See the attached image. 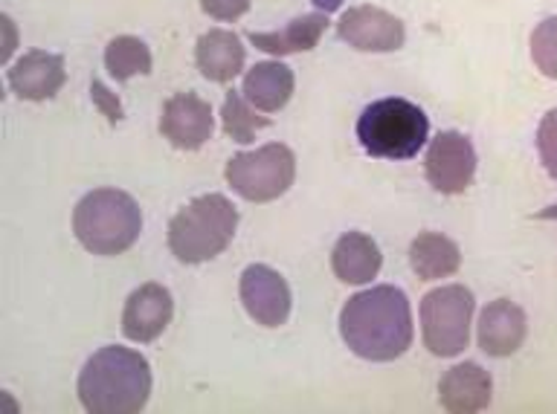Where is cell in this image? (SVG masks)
<instances>
[{
	"instance_id": "1",
	"label": "cell",
	"mask_w": 557,
	"mask_h": 414,
	"mask_svg": "<svg viewBox=\"0 0 557 414\" xmlns=\"http://www.w3.org/2000/svg\"><path fill=\"white\" fill-rule=\"evenodd\" d=\"M339 337L351 354L369 363L404 356L416 337L407 293L400 287L377 285L351 296L339 311Z\"/></svg>"
},
{
	"instance_id": "2",
	"label": "cell",
	"mask_w": 557,
	"mask_h": 414,
	"mask_svg": "<svg viewBox=\"0 0 557 414\" xmlns=\"http://www.w3.org/2000/svg\"><path fill=\"white\" fill-rule=\"evenodd\" d=\"M76 391L90 414H137L151 394V365L139 351L108 346L87 360Z\"/></svg>"
},
{
	"instance_id": "3",
	"label": "cell",
	"mask_w": 557,
	"mask_h": 414,
	"mask_svg": "<svg viewBox=\"0 0 557 414\" xmlns=\"http://www.w3.org/2000/svg\"><path fill=\"white\" fill-rule=\"evenodd\" d=\"M238 209L226 195H200L169 224V250L181 264H203L218 259L233 243Z\"/></svg>"
},
{
	"instance_id": "4",
	"label": "cell",
	"mask_w": 557,
	"mask_h": 414,
	"mask_svg": "<svg viewBox=\"0 0 557 414\" xmlns=\"http://www.w3.org/2000/svg\"><path fill=\"white\" fill-rule=\"evenodd\" d=\"M73 233L94 255H122L143 233V212L128 191L94 189L76 203Z\"/></svg>"
},
{
	"instance_id": "5",
	"label": "cell",
	"mask_w": 557,
	"mask_h": 414,
	"mask_svg": "<svg viewBox=\"0 0 557 414\" xmlns=\"http://www.w3.org/2000/svg\"><path fill=\"white\" fill-rule=\"evenodd\" d=\"M357 139L366 154L377 160H412L430 139V120L416 102L389 96L360 113Z\"/></svg>"
},
{
	"instance_id": "6",
	"label": "cell",
	"mask_w": 557,
	"mask_h": 414,
	"mask_svg": "<svg viewBox=\"0 0 557 414\" xmlns=\"http://www.w3.org/2000/svg\"><path fill=\"white\" fill-rule=\"evenodd\" d=\"M476 299L465 285H444L421 299V337L433 356H459L470 342Z\"/></svg>"
},
{
	"instance_id": "7",
	"label": "cell",
	"mask_w": 557,
	"mask_h": 414,
	"mask_svg": "<svg viewBox=\"0 0 557 414\" xmlns=\"http://www.w3.org/2000/svg\"><path fill=\"white\" fill-rule=\"evenodd\" d=\"M224 177L238 198L250 203H270L294 186L296 156L282 142H268L256 151L230 156Z\"/></svg>"
},
{
	"instance_id": "8",
	"label": "cell",
	"mask_w": 557,
	"mask_h": 414,
	"mask_svg": "<svg viewBox=\"0 0 557 414\" xmlns=\"http://www.w3.org/2000/svg\"><path fill=\"white\" fill-rule=\"evenodd\" d=\"M426 180L442 195H465L476 174V151L459 130H442L430 139L424 156Z\"/></svg>"
},
{
	"instance_id": "9",
	"label": "cell",
	"mask_w": 557,
	"mask_h": 414,
	"mask_svg": "<svg viewBox=\"0 0 557 414\" xmlns=\"http://www.w3.org/2000/svg\"><path fill=\"white\" fill-rule=\"evenodd\" d=\"M339 41L360 52H395L407 41L404 21L381 7H351L337 21Z\"/></svg>"
},
{
	"instance_id": "10",
	"label": "cell",
	"mask_w": 557,
	"mask_h": 414,
	"mask_svg": "<svg viewBox=\"0 0 557 414\" xmlns=\"http://www.w3.org/2000/svg\"><path fill=\"white\" fill-rule=\"evenodd\" d=\"M238 293H242L244 311L250 313V319L261 328H278L290 316V304H294L290 287L268 264H250L244 269Z\"/></svg>"
},
{
	"instance_id": "11",
	"label": "cell",
	"mask_w": 557,
	"mask_h": 414,
	"mask_svg": "<svg viewBox=\"0 0 557 414\" xmlns=\"http://www.w3.org/2000/svg\"><path fill=\"white\" fill-rule=\"evenodd\" d=\"M212 130H215V116H212V104L207 99H200L191 90L165 99L163 116H160V134L174 148L198 151L212 139Z\"/></svg>"
},
{
	"instance_id": "12",
	"label": "cell",
	"mask_w": 557,
	"mask_h": 414,
	"mask_svg": "<svg viewBox=\"0 0 557 414\" xmlns=\"http://www.w3.org/2000/svg\"><path fill=\"white\" fill-rule=\"evenodd\" d=\"M174 316V299L163 285H148L137 287L125 302L122 311V334L131 342H154Z\"/></svg>"
},
{
	"instance_id": "13",
	"label": "cell",
	"mask_w": 557,
	"mask_h": 414,
	"mask_svg": "<svg viewBox=\"0 0 557 414\" xmlns=\"http://www.w3.org/2000/svg\"><path fill=\"white\" fill-rule=\"evenodd\" d=\"M525 334H529L525 311L511 299H496L479 313L476 342L482 354L496 356V360L517 354L525 342Z\"/></svg>"
},
{
	"instance_id": "14",
	"label": "cell",
	"mask_w": 557,
	"mask_h": 414,
	"mask_svg": "<svg viewBox=\"0 0 557 414\" xmlns=\"http://www.w3.org/2000/svg\"><path fill=\"white\" fill-rule=\"evenodd\" d=\"M67 81L64 59L55 52L29 50L9 67V87L26 102H47Z\"/></svg>"
},
{
	"instance_id": "15",
	"label": "cell",
	"mask_w": 557,
	"mask_h": 414,
	"mask_svg": "<svg viewBox=\"0 0 557 414\" xmlns=\"http://www.w3.org/2000/svg\"><path fill=\"white\" fill-rule=\"evenodd\" d=\"M494 380L479 363H459L447 368L438 382V403L453 414H473L487 409Z\"/></svg>"
},
{
	"instance_id": "16",
	"label": "cell",
	"mask_w": 557,
	"mask_h": 414,
	"mask_svg": "<svg viewBox=\"0 0 557 414\" xmlns=\"http://www.w3.org/2000/svg\"><path fill=\"white\" fill-rule=\"evenodd\" d=\"M195 61H198L200 76L215 81V85H226V81H233L244 70L247 47L230 29H209V33H203L198 38Z\"/></svg>"
},
{
	"instance_id": "17",
	"label": "cell",
	"mask_w": 557,
	"mask_h": 414,
	"mask_svg": "<svg viewBox=\"0 0 557 414\" xmlns=\"http://www.w3.org/2000/svg\"><path fill=\"white\" fill-rule=\"evenodd\" d=\"M325 29H329V15L325 12H308V15L287 21L282 29H273V33H247V41L256 50L282 59V55L313 50L322 35H325Z\"/></svg>"
},
{
	"instance_id": "18",
	"label": "cell",
	"mask_w": 557,
	"mask_h": 414,
	"mask_svg": "<svg viewBox=\"0 0 557 414\" xmlns=\"http://www.w3.org/2000/svg\"><path fill=\"white\" fill-rule=\"evenodd\" d=\"M383 267L381 247L363 233H346L334 243L331 269L343 285H369Z\"/></svg>"
},
{
	"instance_id": "19",
	"label": "cell",
	"mask_w": 557,
	"mask_h": 414,
	"mask_svg": "<svg viewBox=\"0 0 557 414\" xmlns=\"http://www.w3.org/2000/svg\"><path fill=\"white\" fill-rule=\"evenodd\" d=\"M294 87V70L287 64H282V61H259L256 67L247 70L242 93L256 111L276 113L290 102Z\"/></svg>"
},
{
	"instance_id": "20",
	"label": "cell",
	"mask_w": 557,
	"mask_h": 414,
	"mask_svg": "<svg viewBox=\"0 0 557 414\" xmlns=\"http://www.w3.org/2000/svg\"><path fill=\"white\" fill-rule=\"evenodd\" d=\"M409 267L421 281L450 278L461 267L459 243L442 233H421L409 243Z\"/></svg>"
},
{
	"instance_id": "21",
	"label": "cell",
	"mask_w": 557,
	"mask_h": 414,
	"mask_svg": "<svg viewBox=\"0 0 557 414\" xmlns=\"http://www.w3.org/2000/svg\"><path fill=\"white\" fill-rule=\"evenodd\" d=\"M104 67L116 81H128L134 76H148L151 73V50L137 35H116L104 47Z\"/></svg>"
},
{
	"instance_id": "22",
	"label": "cell",
	"mask_w": 557,
	"mask_h": 414,
	"mask_svg": "<svg viewBox=\"0 0 557 414\" xmlns=\"http://www.w3.org/2000/svg\"><path fill=\"white\" fill-rule=\"evenodd\" d=\"M268 125V116H259L256 108L244 99V93H238V90L226 93L224 104H221V128H224L226 137L242 142V146H250L256 134Z\"/></svg>"
},
{
	"instance_id": "23",
	"label": "cell",
	"mask_w": 557,
	"mask_h": 414,
	"mask_svg": "<svg viewBox=\"0 0 557 414\" xmlns=\"http://www.w3.org/2000/svg\"><path fill=\"white\" fill-rule=\"evenodd\" d=\"M531 61L546 78H557V15L546 17L531 33Z\"/></svg>"
},
{
	"instance_id": "24",
	"label": "cell",
	"mask_w": 557,
	"mask_h": 414,
	"mask_svg": "<svg viewBox=\"0 0 557 414\" xmlns=\"http://www.w3.org/2000/svg\"><path fill=\"white\" fill-rule=\"evenodd\" d=\"M537 151L540 163L548 172V177L557 183V108L543 116L537 128Z\"/></svg>"
},
{
	"instance_id": "25",
	"label": "cell",
	"mask_w": 557,
	"mask_h": 414,
	"mask_svg": "<svg viewBox=\"0 0 557 414\" xmlns=\"http://www.w3.org/2000/svg\"><path fill=\"white\" fill-rule=\"evenodd\" d=\"M252 0H200V9L215 21H238Z\"/></svg>"
},
{
	"instance_id": "26",
	"label": "cell",
	"mask_w": 557,
	"mask_h": 414,
	"mask_svg": "<svg viewBox=\"0 0 557 414\" xmlns=\"http://www.w3.org/2000/svg\"><path fill=\"white\" fill-rule=\"evenodd\" d=\"M90 96H94V104L104 113V116H108V122H111V125H116V122L122 120L120 99H116V96H113L111 90L102 85V81H94V85H90Z\"/></svg>"
},
{
	"instance_id": "27",
	"label": "cell",
	"mask_w": 557,
	"mask_h": 414,
	"mask_svg": "<svg viewBox=\"0 0 557 414\" xmlns=\"http://www.w3.org/2000/svg\"><path fill=\"white\" fill-rule=\"evenodd\" d=\"M311 3L320 9V12H325V15H331V12H337V9L343 7V0H311Z\"/></svg>"
},
{
	"instance_id": "28",
	"label": "cell",
	"mask_w": 557,
	"mask_h": 414,
	"mask_svg": "<svg viewBox=\"0 0 557 414\" xmlns=\"http://www.w3.org/2000/svg\"><path fill=\"white\" fill-rule=\"evenodd\" d=\"M537 217H540V221H557V203H555V206L543 209V212H537Z\"/></svg>"
}]
</instances>
